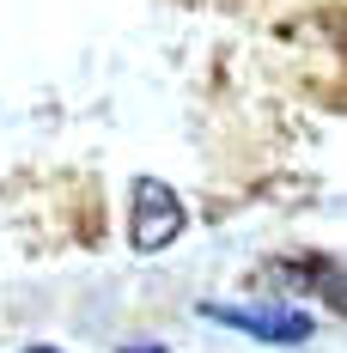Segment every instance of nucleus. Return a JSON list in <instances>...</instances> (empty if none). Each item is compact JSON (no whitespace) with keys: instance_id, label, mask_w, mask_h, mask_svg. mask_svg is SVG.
Returning a JSON list of instances; mask_svg holds the SVG:
<instances>
[{"instance_id":"obj_3","label":"nucleus","mask_w":347,"mask_h":353,"mask_svg":"<svg viewBox=\"0 0 347 353\" xmlns=\"http://www.w3.org/2000/svg\"><path fill=\"white\" fill-rule=\"evenodd\" d=\"M25 353H61V347H25Z\"/></svg>"},{"instance_id":"obj_1","label":"nucleus","mask_w":347,"mask_h":353,"mask_svg":"<svg viewBox=\"0 0 347 353\" xmlns=\"http://www.w3.org/2000/svg\"><path fill=\"white\" fill-rule=\"evenodd\" d=\"M183 232V201L159 176H140L135 183V213H128V244L135 250H165Z\"/></svg>"},{"instance_id":"obj_2","label":"nucleus","mask_w":347,"mask_h":353,"mask_svg":"<svg viewBox=\"0 0 347 353\" xmlns=\"http://www.w3.org/2000/svg\"><path fill=\"white\" fill-rule=\"evenodd\" d=\"M219 323H238L250 335H268V341H305L311 335V317L286 311V317H250V311H219Z\"/></svg>"}]
</instances>
